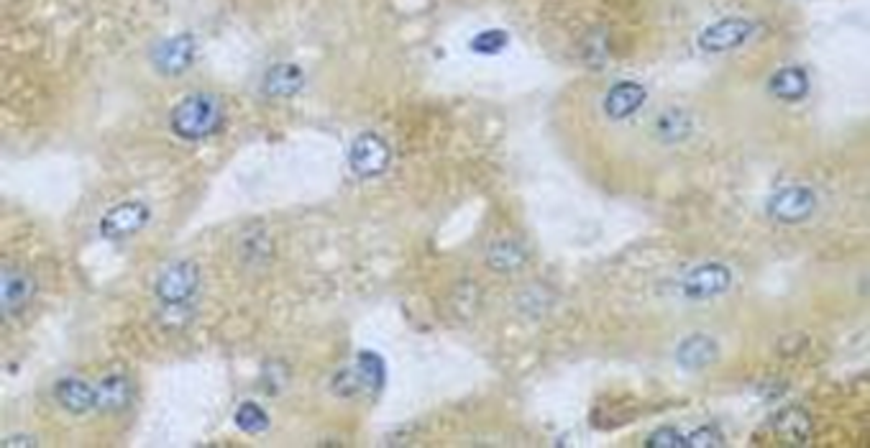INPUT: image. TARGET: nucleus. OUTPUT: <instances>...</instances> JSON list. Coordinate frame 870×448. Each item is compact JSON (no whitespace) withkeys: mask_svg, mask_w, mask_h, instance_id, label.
<instances>
[{"mask_svg":"<svg viewBox=\"0 0 870 448\" xmlns=\"http://www.w3.org/2000/svg\"><path fill=\"white\" fill-rule=\"evenodd\" d=\"M771 93L778 100H786V103H796L804 95L809 93V77L807 72L799 70V67H786V70H778L771 77Z\"/></svg>","mask_w":870,"mask_h":448,"instance_id":"obj_14","label":"nucleus"},{"mask_svg":"<svg viewBox=\"0 0 870 448\" xmlns=\"http://www.w3.org/2000/svg\"><path fill=\"white\" fill-rule=\"evenodd\" d=\"M722 443H725V438L714 431V428H699V431H694L689 438H686V446L689 448H712V446H722Z\"/></svg>","mask_w":870,"mask_h":448,"instance_id":"obj_23","label":"nucleus"},{"mask_svg":"<svg viewBox=\"0 0 870 448\" xmlns=\"http://www.w3.org/2000/svg\"><path fill=\"white\" fill-rule=\"evenodd\" d=\"M753 29V21H748V18H725V21H717V24L702 31L699 47L712 54L730 52V49L745 44L750 39V34H753Z\"/></svg>","mask_w":870,"mask_h":448,"instance_id":"obj_6","label":"nucleus"},{"mask_svg":"<svg viewBox=\"0 0 870 448\" xmlns=\"http://www.w3.org/2000/svg\"><path fill=\"white\" fill-rule=\"evenodd\" d=\"M689 128H691L689 118H686L684 113H679V111H671V113H666V116L658 118V136L666 141L684 139V136L689 134Z\"/></svg>","mask_w":870,"mask_h":448,"instance_id":"obj_20","label":"nucleus"},{"mask_svg":"<svg viewBox=\"0 0 870 448\" xmlns=\"http://www.w3.org/2000/svg\"><path fill=\"white\" fill-rule=\"evenodd\" d=\"M223 126V105L210 93H192L174 105L169 128L182 141H203Z\"/></svg>","mask_w":870,"mask_h":448,"instance_id":"obj_1","label":"nucleus"},{"mask_svg":"<svg viewBox=\"0 0 870 448\" xmlns=\"http://www.w3.org/2000/svg\"><path fill=\"white\" fill-rule=\"evenodd\" d=\"M717 359V344L709 336H691L679 346V364L686 369H704Z\"/></svg>","mask_w":870,"mask_h":448,"instance_id":"obj_15","label":"nucleus"},{"mask_svg":"<svg viewBox=\"0 0 870 448\" xmlns=\"http://www.w3.org/2000/svg\"><path fill=\"white\" fill-rule=\"evenodd\" d=\"M645 103V88L638 82H620L615 88L609 90L607 98H604V111L609 118L622 121V118L633 116L640 105Z\"/></svg>","mask_w":870,"mask_h":448,"instance_id":"obj_12","label":"nucleus"},{"mask_svg":"<svg viewBox=\"0 0 870 448\" xmlns=\"http://www.w3.org/2000/svg\"><path fill=\"white\" fill-rule=\"evenodd\" d=\"M507 47V34L505 31H482L479 36H474V41H471V49H474L476 54H497L502 52V49Z\"/></svg>","mask_w":870,"mask_h":448,"instance_id":"obj_21","label":"nucleus"},{"mask_svg":"<svg viewBox=\"0 0 870 448\" xmlns=\"http://www.w3.org/2000/svg\"><path fill=\"white\" fill-rule=\"evenodd\" d=\"M192 57H195L192 36H174V39L162 41L154 49V67L162 75H180V72H185L190 67Z\"/></svg>","mask_w":870,"mask_h":448,"instance_id":"obj_11","label":"nucleus"},{"mask_svg":"<svg viewBox=\"0 0 870 448\" xmlns=\"http://www.w3.org/2000/svg\"><path fill=\"white\" fill-rule=\"evenodd\" d=\"M54 400L59 402V408L67 410L72 415H85L90 410L98 408V387L82 382L77 377L59 379L54 384Z\"/></svg>","mask_w":870,"mask_h":448,"instance_id":"obj_9","label":"nucleus"},{"mask_svg":"<svg viewBox=\"0 0 870 448\" xmlns=\"http://www.w3.org/2000/svg\"><path fill=\"white\" fill-rule=\"evenodd\" d=\"M131 400V384L123 374H108L103 382L98 384V408L118 413Z\"/></svg>","mask_w":870,"mask_h":448,"instance_id":"obj_16","label":"nucleus"},{"mask_svg":"<svg viewBox=\"0 0 870 448\" xmlns=\"http://www.w3.org/2000/svg\"><path fill=\"white\" fill-rule=\"evenodd\" d=\"M730 269L722 264H704L696 267L694 272L686 274L684 280V295L691 300H707V297L720 295L730 287Z\"/></svg>","mask_w":870,"mask_h":448,"instance_id":"obj_8","label":"nucleus"},{"mask_svg":"<svg viewBox=\"0 0 870 448\" xmlns=\"http://www.w3.org/2000/svg\"><path fill=\"white\" fill-rule=\"evenodd\" d=\"M233 420L244 433H264L269 428V415L256 402H241Z\"/></svg>","mask_w":870,"mask_h":448,"instance_id":"obj_19","label":"nucleus"},{"mask_svg":"<svg viewBox=\"0 0 870 448\" xmlns=\"http://www.w3.org/2000/svg\"><path fill=\"white\" fill-rule=\"evenodd\" d=\"M36 285L31 280V274L21 272L16 267L3 269V290H0V303H3V315H16L31 303Z\"/></svg>","mask_w":870,"mask_h":448,"instance_id":"obj_10","label":"nucleus"},{"mask_svg":"<svg viewBox=\"0 0 870 448\" xmlns=\"http://www.w3.org/2000/svg\"><path fill=\"white\" fill-rule=\"evenodd\" d=\"M384 384V364L377 354L372 351H364V354L356 356L354 367L341 369L333 379V390L338 395H359L361 390L377 392Z\"/></svg>","mask_w":870,"mask_h":448,"instance_id":"obj_2","label":"nucleus"},{"mask_svg":"<svg viewBox=\"0 0 870 448\" xmlns=\"http://www.w3.org/2000/svg\"><path fill=\"white\" fill-rule=\"evenodd\" d=\"M645 446L648 448H681L686 446V438L681 436L679 431H673V428H661V431H656L653 436L645 441Z\"/></svg>","mask_w":870,"mask_h":448,"instance_id":"obj_22","label":"nucleus"},{"mask_svg":"<svg viewBox=\"0 0 870 448\" xmlns=\"http://www.w3.org/2000/svg\"><path fill=\"white\" fill-rule=\"evenodd\" d=\"M146 221H149V208L144 203H121L105 213L100 221V233L111 241L128 239L136 231H141Z\"/></svg>","mask_w":870,"mask_h":448,"instance_id":"obj_7","label":"nucleus"},{"mask_svg":"<svg viewBox=\"0 0 870 448\" xmlns=\"http://www.w3.org/2000/svg\"><path fill=\"white\" fill-rule=\"evenodd\" d=\"M776 433L789 443H804L812 436V418L801 408L783 410L776 418Z\"/></svg>","mask_w":870,"mask_h":448,"instance_id":"obj_18","label":"nucleus"},{"mask_svg":"<svg viewBox=\"0 0 870 448\" xmlns=\"http://www.w3.org/2000/svg\"><path fill=\"white\" fill-rule=\"evenodd\" d=\"M525 259H528V254H525L522 244L512 239H499L487 249L489 267L497 269V272H515V269L525 264Z\"/></svg>","mask_w":870,"mask_h":448,"instance_id":"obj_17","label":"nucleus"},{"mask_svg":"<svg viewBox=\"0 0 870 448\" xmlns=\"http://www.w3.org/2000/svg\"><path fill=\"white\" fill-rule=\"evenodd\" d=\"M302 82H305V77H302L300 67L277 64L264 77V93L272 95V98H292L295 93H300Z\"/></svg>","mask_w":870,"mask_h":448,"instance_id":"obj_13","label":"nucleus"},{"mask_svg":"<svg viewBox=\"0 0 870 448\" xmlns=\"http://www.w3.org/2000/svg\"><path fill=\"white\" fill-rule=\"evenodd\" d=\"M198 267L190 262H177L172 267L164 269L157 277L154 292L164 305H182L187 303L195 290H198Z\"/></svg>","mask_w":870,"mask_h":448,"instance_id":"obj_3","label":"nucleus"},{"mask_svg":"<svg viewBox=\"0 0 870 448\" xmlns=\"http://www.w3.org/2000/svg\"><path fill=\"white\" fill-rule=\"evenodd\" d=\"M817 208V198L809 187H786L776 192L768 203V213L778 223H801L807 221Z\"/></svg>","mask_w":870,"mask_h":448,"instance_id":"obj_5","label":"nucleus"},{"mask_svg":"<svg viewBox=\"0 0 870 448\" xmlns=\"http://www.w3.org/2000/svg\"><path fill=\"white\" fill-rule=\"evenodd\" d=\"M348 162L359 177H377L382 175L389 164V146L382 136L377 134H361L356 136L348 152Z\"/></svg>","mask_w":870,"mask_h":448,"instance_id":"obj_4","label":"nucleus"}]
</instances>
